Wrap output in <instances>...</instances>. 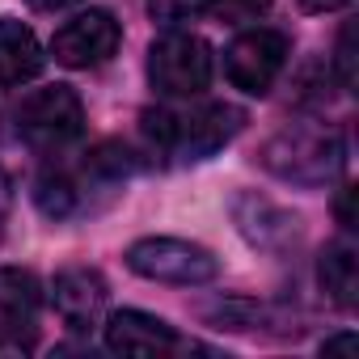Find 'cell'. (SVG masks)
<instances>
[{
    "mask_svg": "<svg viewBox=\"0 0 359 359\" xmlns=\"http://www.w3.org/2000/svg\"><path fill=\"white\" fill-rule=\"evenodd\" d=\"M127 266L152 283H173V287H199L220 275V262L212 250L182 241V237H144L127 250Z\"/></svg>",
    "mask_w": 359,
    "mask_h": 359,
    "instance_id": "3957f363",
    "label": "cell"
},
{
    "mask_svg": "<svg viewBox=\"0 0 359 359\" xmlns=\"http://www.w3.org/2000/svg\"><path fill=\"white\" fill-rule=\"evenodd\" d=\"M351 199H355V187H346V191H342V199H338V220H342V229H355V216H351Z\"/></svg>",
    "mask_w": 359,
    "mask_h": 359,
    "instance_id": "d6986e66",
    "label": "cell"
},
{
    "mask_svg": "<svg viewBox=\"0 0 359 359\" xmlns=\"http://www.w3.org/2000/svg\"><path fill=\"white\" fill-rule=\"evenodd\" d=\"M203 9H208V0H148V13L161 26H182Z\"/></svg>",
    "mask_w": 359,
    "mask_h": 359,
    "instance_id": "5bb4252c",
    "label": "cell"
},
{
    "mask_svg": "<svg viewBox=\"0 0 359 359\" xmlns=\"http://www.w3.org/2000/svg\"><path fill=\"white\" fill-rule=\"evenodd\" d=\"M106 300H110V287H106L102 271H93V266H68L51 283V304L72 330H89L102 317Z\"/></svg>",
    "mask_w": 359,
    "mask_h": 359,
    "instance_id": "9c48e42d",
    "label": "cell"
},
{
    "mask_svg": "<svg viewBox=\"0 0 359 359\" xmlns=\"http://www.w3.org/2000/svg\"><path fill=\"white\" fill-rule=\"evenodd\" d=\"M334 68H338V81L342 89L355 85V26H342L338 34V55H334Z\"/></svg>",
    "mask_w": 359,
    "mask_h": 359,
    "instance_id": "2e32d148",
    "label": "cell"
},
{
    "mask_svg": "<svg viewBox=\"0 0 359 359\" xmlns=\"http://www.w3.org/2000/svg\"><path fill=\"white\" fill-rule=\"evenodd\" d=\"M43 47L18 18H0V89H18L43 72Z\"/></svg>",
    "mask_w": 359,
    "mask_h": 359,
    "instance_id": "8fae6325",
    "label": "cell"
},
{
    "mask_svg": "<svg viewBox=\"0 0 359 359\" xmlns=\"http://www.w3.org/2000/svg\"><path fill=\"white\" fill-rule=\"evenodd\" d=\"M34 199H39L43 216H51V220H64V216H72V212H76V203H81V187L72 182L68 173H60V169H47V173L39 177V187H34Z\"/></svg>",
    "mask_w": 359,
    "mask_h": 359,
    "instance_id": "4fadbf2b",
    "label": "cell"
},
{
    "mask_svg": "<svg viewBox=\"0 0 359 359\" xmlns=\"http://www.w3.org/2000/svg\"><path fill=\"white\" fill-rule=\"evenodd\" d=\"M296 5H300L304 13H334V9L351 5V0H296Z\"/></svg>",
    "mask_w": 359,
    "mask_h": 359,
    "instance_id": "ac0fdd59",
    "label": "cell"
},
{
    "mask_svg": "<svg viewBox=\"0 0 359 359\" xmlns=\"http://www.w3.org/2000/svg\"><path fill=\"white\" fill-rule=\"evenodd\" d=\"M123 43V26L110 9H85L72 22H64L51 39V55L64 68H97L106 64Z\"/></svg>",
    "mask_w": 359,
    "mask_h": 359,
    "instance_id": "52a82bcc",
    "label": "cell"
},
{
    "mask_svg": "<svg viewBox=\"0 0 359 359\" xmlns=\"http://www.w3.org/2000/svg\"><path fill=\"white\" fill-rule=\"evenodd\" d=\"M30 9H39V13H60V9H68V5H76V0H26Z\"/></svg>",
    "mask_w": 359,
    "mask_h": 359,
    "instance_id": "44dd1931",
    "label": "cell"
},
{
    "mask_svg": "<svg viewBox=\"0 0 359 359\" xmlns=\"http://www.w3.org/2000/svg\"><path fill=\"white\" fill-rule=\"evenodd\" d=\"M9 203H13V187H9V173L0 169V224H5V216H9Z\"/></svg>",
    "mask_w": 359,
    "mask_h": 359,
    "instance_id": "ffe728a7",
    "label": "cell"
},
{
    "mask_svg": "<svg viewBox=\"0 0 359 359\" xmlns=\"http://www.w3.org/2000/svg\"><path fill=\"white\" fill-rule=\"evenodd\" d=\"M148 81L165 97H199L212 85V47L199 34L173 30L148 47Z\"/></svg>",
    "mask_w": 359,
    "mask_h": 359,
    "instance_id": "277c9868",
    "label": "cell"
},
{
    "mask_svg": "<svg viewBox=\"0 0 359 359\" xmlns=\"http://www.w3.org/2000/svg\"><path fill=\"white\" fill-rule=\"evenodd\" d=\"M43 304V287L30 271H0V351H26L34 334V313Z\"/></svg>",
    "mask_w": 359,
    "mask_h": 359,
    "instance_id": "ba28073f",
    "label": "cell"
},
{
    "mask_svg": "<svg viewBox=\"0 0 359 359\" xmlns=\"http://www.w3.org/2000/svg\"><path fill=\"white\" fill-rule=\"evenodd\" d=\"M271 5H275V0H208V9H212L220 22H233V26L262 18Z\"/></svg>",
    "mask_w": 359,
    "mask_h": 359,
    "instance_id": "9a60e30c",
    "label": "cell"
},
{
    "mask_svg": "<svg viewBox=\"0 0 359 359\" xmlns=\"http://www.w3.org/2000/svg\"><path fill=\"white\" fill-rule=\"evenodd\" d=\"M338 351H342V355H355V351H359V338L346 330V334H334V338L321 342V355H338Z\"/></svg>",
    "mask_w": 359,
    "mask_h": 359,
    "instance_id": "e0dca14e",
    "label": "cell"
},
{
    "mask_svg": "<svg viewBox=\"0 0 359 359\" xmlns=\"http://www.w3.org/2000/svg\"><path fill=\"white\" fill-rule=\"evenodd\" d=\"M287 55H292V43L283 30H245L233 39V47L224 51V72L229 81L241 89V93H271V85L279 81V72L287 68Z\"/></svg>",
    "mask_w": 359,
    "mask_h": 359,
    "instance_id": "8992f818",
    "label": "cell"
},
{
    "mask_svg": "<svg viewBox=\"0 0 359 359\" xmlns=\"http://www.w3.org/2000/svg\"><path fill=\"white\" fill-rule=\"evenodd\" d=\"M262 165L296 187H321L342 169V144L330 127H309V123H292L279 135L266 140L262 148Z\"/></svg>",
    "mask_w": 359,
    "mask_h": 359,
    "instance_id": "7a4b0ae2",
    "label": "cell"
},
{
    "mask_svg": "<svg viewBox=\"0 0 359 359\" xmlns=\"http://www.w3.org/2000/svg\"><path fill=\"white\" fill-rule=\"evenodd\" d=\"M18 135L39 148V152H55L64 144H72L81 131H85V106L76 97V89L68 85H47V89H34L30 97H22L18 114Z\"/></svg>",
    "mask_w": 359,
    "mask_h": 359,
    "instance_id": "5b68a950",
    "label": "cell"
},
{
    "mask_svg": "<svg viewBox=\"0 0 359 359\" xmlns=\"http://www.w3.org/2000/svg\"><path fill=\"white\" fill-rule=\"evenodd\" d=\"M241 127H245V110H237L229 102H208V106H191V110L144 114V131L152 135V144H161L165 152L182 156V161H208Z\"/></svg>",
    "mask_w": 359,
    "mask_h": 359,
    "instance_id": "6da1fadb",
    "label": "cell"
},
{
    "mask_svg": "<svg viewBox=\"0 0 359 359\" xmlns=\"http://www.w3.org/2000/svg\"><path fill=\"white\" fill-rule=\"evenodd\" d=\"M106 334V346L114 355H165V351H177V330L152 313H140V309H118L106 317L102 325Z\"/></svg>",
    "mask_w": 359,
    "mask_h": 359,
    "instance_id": "30bf717a",
    "label": "cell"
},
{
    "mask_svg": "<svg viewBox=\"0 0 359 359\" xmlns=\"http://www.w3.org/2000/svg\"><path fill=\"white\" fill-rule=\"evenodd\" d=\"M317 279H321V287L330 292V300L338 309H355V300H359V258L346 241H338L321 254Z\"/></svg>",
    "mask_w": 359,
    "mask_h": 359,
    "instance_id": "7c38bea8",
    "label": "cell"
}]
</instances>
